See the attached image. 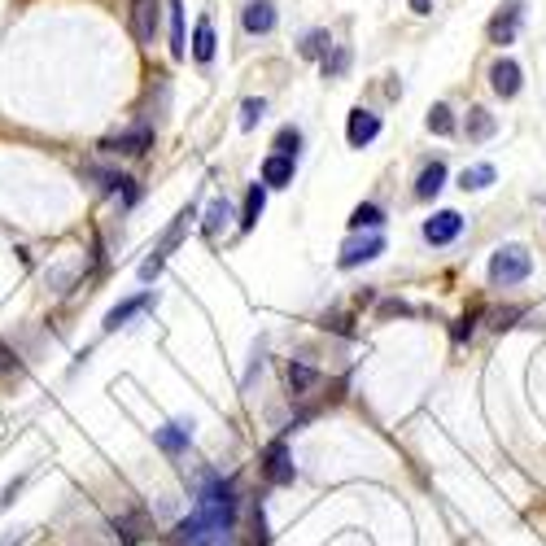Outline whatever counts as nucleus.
I'll return each mask as SVG.
<instances>
[{"label": "nucleus", "mask_w": 546, "mask_h": 546, "mask_svg": "<svg viewBox=\"0 0 546 546\" xmlns=\"http://www.w3.org/2000/svg\"><path fill=\"white\" fill-rule=\"evenodd\" d=\"M228 215H232V210H228V201H223V197H215V201H210V210H206V232L215 236L219 228L228 223Z\"/></svg>", "instance_id": "27"}, {"label": "nucleus", "mask_w": 546, "mask_h": 546, "mask_svg": "<svg viewBox=\"0 0 546 546\" xmlns=\"http://www.w3.org/2000/svg\"><path fill=\"white\" fill-rule=\"evenodd\" d=\"M293 171H297L293 157L272 154L267 162H262V188H284V184H293Z\"/></svg>", "instance_id": "14"}, {"label": "nucleus", "mask_w": 546, "mask_h": 546, "mask_svg": "<svg viewBox=\"0 0 546 546\" xmlns=\"http://www.w3.org/2000/svg\"><path fill=\"white\" fill-rule=\"evenodd\" d=\"M429 132H437V136H450V132H455V114H450V105H433L429 110Z\"/></svg>", "instance_id": "25"}, {"label": "nucleus", "mask_w": 546, "mask_h": 546, "mask_svg": "<svg viewBox=\"0 0 546 546\" xmlns=\"http://www.w3.org/2000/svg\"><path fill=\"white\" fill-rule=\"evenodd\" d=\"M489 184H494V166H489V162H476V166H468V171H464V176H459V188H464V193H481V188H489Z\"/></svg>", "instance_id": "21"}, {"label": "nucleus", "mask_w": 546, "mask_h": 546, "mask_svg": "<svg viewBox=\"0 0 546 546\" xmlns=\"http://www.w3.org/2000/svg\"><path fill=\"white\" fill-rule=\"evenodd\" d=\"M411 9L415 14H433V0H411Z\"/></svg>", "instance_id": "31"}, {"label": "nucleus", "mask_w": 546, "mask_h": 546, "mask_svg": "<svg viewBox=\"0 0 546 546\" xmlns=\"http://www.w3.org/2000/svg\"><path fill=\"white\" fill-rule=\"evenodd\" d=\"M241 27H245L250 36H267L275 27V5L272 0H250L245 14H241Z\"/></svg>", "instance_id": "11"}, {"label": "nucleus", "mask_w": 546, "mask_h": 546, "mask_svg": "<svg viewBox=\"0 0 546 546\" xmlns=\"http://www.w3.org/2000/svg\"><path fill=\"white\" fill-rule=\"evenodd\" d=\"M275 154L297 162V154H302V132H297V127H280V136H275Z\"/></svg>", "instance_id": "24"}, {"label": "nucleus", "mask_w": 546, "mask_h": 546, "mask_svg": "<svg viewBox=\"0 0 546 546\" xmlns=\"http://www.w3.org/2000/svg\"><path fill=\"white\" fill-rule=\"evenodd\" d=\"M442 188H446V162H429V166L420 171V179H415V197H420V201H433Z\"/></svg>", "instance_id": "15"}, {"label": "nucleus", "mask_w": 546, "mask_h": 546, "mask_svg": "<svg viewBox=\"0 0 546 546\" xmlns=\"http://www.w3.org/2000/svg\"><path fill=\"white\" fill-rule=\"evenodd\" d=\"M154 302H157V293H154V289H145V293H136V297H127V302H118L114 311L105 315V332L123 328V324H127V319H132V315L149 311V306H154Z\"/></svg>", "instance_id": "10"}, {"label": "nucleus", "mask_w": 546, "mask_h": 546, "mask_svg": "<svg viewBox=\"0 0 546 546\" xmlns=\"http://www.w3.org/2000/svg\"><path fill=\"white\" fill-rule=\"evenodd\" d=\"M267 481H272V486H289L293 481V459H289V446H284V442H272V446H267Z\"/></svg>", "instance_id": "13"}, {"label": "nucleus", "mask_w": 546, "mask_h": 546, "mask_svg": "<svg viewBox=\"0 0 546 546\" xmlns=\"http://www.w3.org/2000/svg\"><path fill=\"white\" fill-rule=\"evenodd\" d=\"M376 254H385V236L380 232H368V236H359L354 232L346 245H341V258H337V267H363V262H371Z\"/></svg>", "instance_id": "4"}, {"label": "nucleus", "mask_w": 546, "mask_h": 546, "mask_svg": "<svg viewBox=\"0 0 546 546\" xmlns=\"http://www.w3.org/2000/svg\"><path fill=\"white\" fill-rule=\"evenodd\" d=\"M464 132H468V140H489V136H494V114H489L486 105H472Z\"/></svg>", "instance_id": "18"}, {"label": "nucleus", "mask_w": 546, "mask_h": 546, "mask_svg": "<svg viewBox=\"0 0 546 546\" xmlns=\"http://www.w3.org/2000/svg\"><path fill=\"white\" fill-rule=\"evenodd\" d=\"M166 9H171V53H176V58H184V53H188V39H184V5H179V0H171Z\"/></svg>", "instance_id": "22"}, {"label": "nucleus", "mask_w": 546, "mask_h": 546, "mask_svg": "<svg viewBox=\"0 0 546 546\" xmlns=\"http://www.w3.org/2000/svg\"><path fill=\"white\" fill-rule=\"evenodd\" d=\"M529 272H533V258H529L525 245H503L498 254L489 258V284H498V289L525 284Z\"/></svg>", "instance_id": "2"}, {"label": "nucleus", "mask_w": 546, "mask_h": 546, "mask_svg": "<svg viewBox=\"0 0 546 546\" xmlns=\"http://www.w3.org/2000/svg\"><path fill=\"white\" fill-rule=\"evenodd\" d=\"M520 18H525V0H508L494 18H489V44H511L516 39V31H520Z\"/></svg>", "instance_id": "5"}, {"label": "nucleus", "mask_w": 546, "mask_h": 546, "mask_svg": "<svg viewBox=\"0 0 546 546\" xmlns=\"http://www.w3.org/2000/svg\"><path fill=\"white\" fill-rule=\"evenodd\" d=\"M380 223H385V210H380L376 201H363V206L350 215V232H363V228H368V232H376Z\"/></svg>", "instance_id": "19"}, {"label": "nucleus", "mask_w": 546, "mask_h": 546, "mask_svg": "<svg viewBox=\"0 0 546 546\" xmlns=\"http://www.w3.org/2000/svg\"><path fill=\"white\" fill-rule=\"evenodd\" d=\"M132 31L140 44H154L157 36V0H132Z\"/></svg>", "instance_id": "12"}, {"label": "nucleus", "mask_w": 546, "mask_h": 546, "mask_svg": "<svg viewBox=\"0 0 546 546\" xmlns=\"http://www.w3.org/2000/svg\"><path fill=\"white\" fill-rule=\"evenodd\" d=\"M346 66H350V53H346V48H337V58L324 61V70H328V75H341Z\"/></svg>", "instance_id": "29"}, {"label": "nucleus", "mask_w": 546, "mask_h": 546, "mask_svg": "<svg viewBox=\"0 0 546 546\" xmlns=\"http://www.w3.org/2000/svg\"><path fill=\"white\" fill-rule=\"evenodd\" d=\"M459 232H464V215H459V210H437V215L424 223V241H429V245H450Z\"/></svg>", "instance_id": "6"}, {"label": "nucleus", "mask_w": 546, "mask_h": 546, "mask_svg": "<svg viewBox=\"0 0 546 546\" xmlns=\"http://www.w3.org/2000/svg\"><path fill=\"white\" fill-rule=\"evenodd\" d=\"M262 114H267V105H262V101H245V105H241V127L250 132V127H254Z\"/></svg>", "instance_id": "28"}, {"label": "nucleus", "mask_w": 546, "mask_h": 546, "mask_svg": "<svg viewBox=\"0 0 546 546\" xmlns=\"http://www.w3.org/2000/svg\"><path fill=\"white\" fill-rule=\"evenodd\" d=\"M232 529H236V494H232V486L219 481V476H206L193 516L176 529V538L184 546H228Z\"/></svg>", "instance_id": "1"}, {"label": "nucleus", "mask_w": 546, "mask_h": 546, "mask_svg": "<svg viewBox=\"0 0 546 546\" xmlns=\"http://www.w3.org/2000/svg\"><path fill=\"white\" fill-rule=\"evenodd\" d=\"M380 136V114H371V110H350V123H346V140H350L354 149H363L371 140Z\"/></svg>", "instance_id": "7"}, {"label": "nucleus", "mask_w": 546, "mask_h": 546, "mask_svg": "<svg viewBox=\"0 0 546 546\" xmlns=\"http://www.w3.org/2000/svg\"><path fill=\"white\" fill-rule=\"evenodd\" d=\"M193 219H197V210L193 206H188V210H179L176 215V223H171V228H166V236H162V241H157V250L149 258H145V262H140V280H154L157 272H162V262H166V254H171V250H176L179 245V236L188 232V228H193Z\"/></svg>", "instance_id": "3"}, {"label": "nucleus", "mask_w": 546, "mask_h": 546, "mask_svg": "<svg viewBox=\"0 0 546 546\" xmlns=\"http://www.w3.org/2000/svg\"><path fill=\"white\" fill-rule=\"evenodd\" d=\"M262 206H267V188H262V184H254V188H250V197H245V215H241V228H254L258 219H262Z\"/></svg>", "instance_id": "23"}, {"label": "nucleus", "mask_w": 546, "mask_h": 546, "mask_svg": "<svg viewBox=\"0 0 546 546\" xmlns=\"http://www.w3.org/2000/svg\"><path fill=\"white\" fill-rule=\"evenodd\" d=\"M319 380L315 376V368H306V363H289V385H293V393H306Z\"/></svg>", "instance_id": "26"}, {"label": "nucleus", "mask_w": 546, "mask_h": 546, "mask_svg": "<svg viewBox=\"0 0 546 546\" xmlns=\"http://www.w3.org/2000/svg\"><path fill=\"white\" fill-rule=\"evenodd\" d=\"M494 319H498L494 328H511V319H520V311H498V315H494Z\"/></svg>", "instance_id": "30"}, {"label": "nucleus", "mask_w": 546, "mask_h": 546, "mask_svg": "<svg viewBox=\"0 0 546 546\" xmlns=\"http://www.w3.org/2000/svg\"><path fill=\"white\" fill-rule=\"evenodd\" d=\"M154 442L166 450V455H179V450H188V442H193V429H188V424H166V429L154 433Z\"/></svg>", "instance_id": "16"}, {"label": "nucleus", "mask_w": 546, "mask_h": 546, "mask_svg": "<svg viewBox=\"0 0 546 546\" xmlns=\"http://www.w3.org/2000/svg\"><path fill=\"white\" fill-rule=\"evenodd\" d=\"M489 88H494L503 101H511L516 92H520V66H516L511 58H498L494 66H489Z\"/></svg>", "instance_id": "8"}, {"label": "nucleus", "mask_w": 546, "mask_h": 546, "mask_svg": "<svg viewBox=\"0 0 546 546\" xmlns=\"http://www.w3.org/2000/svg\"><path fill=\"white\" fill-rule=\"evenodd\" d=\"M101 149H110V154H145V149H154V127H132V132H123V136H110Z\"/></svg>", "instance_id": "9"}, {"label": "nucleus", "mask_w": 546, "mask_h": 546, "mask_svg": "<svg viewBox=\"0 0 546 546\" xmlns=\"http://www.w3.org/2000/svg\"><path fill=\"white\" fill-rule=\"evenodd\" d=\"M328 48H332V36L324 31V27H315V31H306V39H302V58H311V61H328Z\"/></svg>", "instance_id": "20"}, {"label": "nucleus", "mask_w": 546, "mask_h": 546, "mask_svg": "<svg viewBox=\"0 0 546 546\" xmlns=\"http://www.w3.org/2000/svg\"><path fill=\"white\" fill-rule=\"evenodd\" d=\"M193 58L206 66V61H215V22L201 18L193 31Z\"/></svg>", "instance_id": "17"}]
</instances>
